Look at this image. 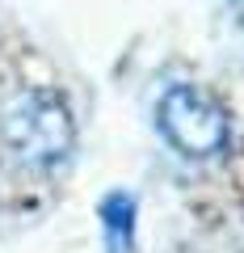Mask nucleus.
Segmentation results:
<instances>
[{
	"instance_id": "obj_1",
	"label": "nucleus",
	"mask_w": 244,
	"mask_h": 253,
	"mask_svg": "<svg viewBox=\"0 0 244 253\" xmlns=\"http://www.w3.org/2000/svg\"><path fill=\"white\" fill-rule=\"evenodd\" d=\"M0 135L13 161L30 169H55L76 148V118L68 101L51 89H30L13 97L0 114Z\"/></svg>"
},
{
	"instance_id": "obj_3",
	"label": "nucleus",
	"mask_w": 244,
	"mask_h": 253,
	"mask_svg": "<svg viewBox=\"0 0 244 253\" xmlns=\"http://www.w3.org/2000/svg\"><path fill=\"white\" fill-rule=\"evenodd\" d=\"M232 9H236V17L244 21V0H232Z\"/></svg>"
},
{
	"instance_id": "obj_2",
	"label": "nucleus",
	"mask_w": 244,
	"mask_h": 253,
	"mask_svg": "<svg viewBox=\"0 0 244 253\" xmlns=\"http://www.w3.org/2000/svg\"><path fill=\"white\" fill-rule=\"evenodd\" d=\"M156 126L164 144L185 161H215L232 144L227 110L198 84H173L156 101Z\"/></svg>"
}]
</instances>
